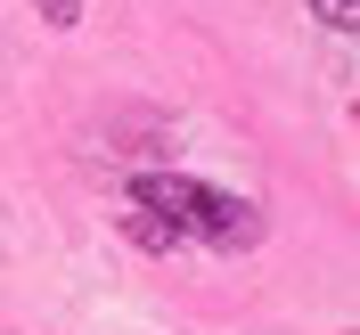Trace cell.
<instances>
[{
	"instance_id": "1",
	"label": "cell",
	"mask_w": 360,
	"mask_h": 335,
	"mask_svg": "<svg viewBox=\"0 0 360 335\" xmlns=\"http://www.w3.org/2000/svg\"><path fill=\"white\" fill-rule=\"evenodd\" d=\"M131 213H148V221L164 229V237H205V246H254L262 237V213H254L246 197H229V188H205V180H131Z\"/></svg>"
},
{
	"instance_id": "2",
	"label": "cell",
	"mask_w": 360,
	"mask_h": 335,
	"mask_svg": "<svg viewBox=\"0 0 360 335\" xmlns=\"http://www.w3.org/2000/svg\"><path fill=\"white\" fill-rule=\"evenodd\" d=\"M311 17L328 25V33H352V25H360V0H311Z\"/></svg>"
},
{
	"instance_id": "3",
	"label": "cell",
	"mask_w": 360,
	"mask_h": 335,
	"mask_svg": "<svg viewBox=\"0 0 360 335\" xmlns=\"http://www.w3.org/2000/svg\"><path fill=\"white\" fill-rule=\"evenodd\" d=\"M41 17H49V25H74V17H82V0H41Z\"/></svg>"
}]
</instances>
